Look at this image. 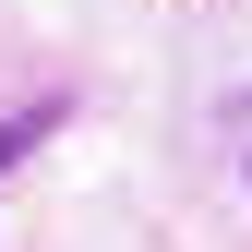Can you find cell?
<instances>
[{"instance_id": "1", "label": "cell", "mask_w": 252, "mask_h": 252, "mask_svg": "<svg viewBox=\"0 0 252 252\" xmlns=\"http://www.w3.org/2000/svg\"><path fill=\"white\" fill-rule=\"evenodd\" d=\"M60 120H72V96H36V108H12V120H0V180H12L24 156H36V144L60 132Z\"/></svg>"}, {"instance_id": "2", "label": "cell", "mask_w": 252, "mask_h": 252, "mask_svg": "<svg viewBox=\"0 0 252 252\" xmlns=\"http://www.w3.org/2000/svg\"><path fill=\"white\" fill-rule=\"evenodd\" d=\"M228 132H240V168H252V96H240V108H228Z\"/></svg>"}]
</instances>
